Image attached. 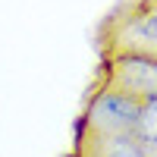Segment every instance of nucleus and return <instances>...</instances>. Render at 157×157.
Returning <instances> with one entry per match:
<instances>
[{"label":"nucleus","instance_id":"obj_3","mask_svg":"<svg viewBox=\"0 0 157 157\" xmlns=\"http://www.w3.org/2000/svg\"><path fill=\"white\" fill-rule=\"evenodd\" d=\"M135 138H138L151 154H157V98H151V101L141 104V120H138Z\"/></svg>","mask_w":157,"mask_h":157},{"label":"nucleus","instance_id":"obj_1","mask_svg":"<svg viewBox=\"0 0 157 157\" xmlns=\"http://www.w3.org/2000/svg\"><path fill=\"white\" fill-rule=\"evenodd\" d=\"M141 104L135 94L107 85L91 94L85 107V129L91 135H135L138 120H141Z\"/></svg>","mask_w":157,"mask_h":157},{"label":"nucleus","instance_id":"obj_2","mask_svg":"<svg viewBox=\"0 0 157 157\" xmlns=\"http://www.w3.org/2000/svg\"><path fill=\"white\" fill-rule=\"evenodd\" d=\"M104 82L135 94L138 101H151L157 98V57L138 50L110 54L104 66Z\"/></svg>","mask_w":157,"mask_h":157}]
</instances>
